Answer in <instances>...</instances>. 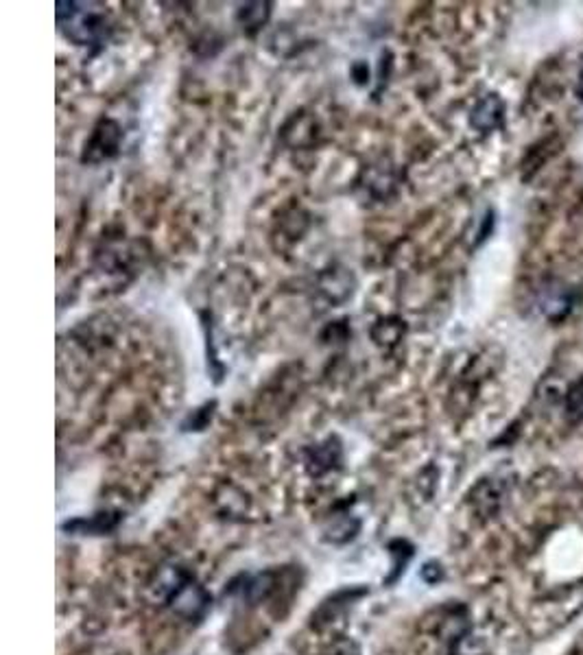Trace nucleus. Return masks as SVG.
<instances>
[{
	"label": "nucleus",
	"mask_w": 583,
	"mask_h": 655,
	"mask_svg": "<svg viewBox=\"0 0 583 655\" xmlns=\"http://www.w3.org/2000/svg\"><path fill=\"white\" fill-rule=\"evenodd\" d=\"M116 147H119V129H116L114 123H103L97 129V134L92 136L90 145H86V157L90 160H103V157H110L116 153Z\"/></svg>",
	"instance_id": "obj_4"
},
{
	"label": "nucleus",
	"mask_w": 583,
	"mask_h": 655,
	"mask_svg": "<svg viewBox=\"0 0 583 655\" xmlns=\"http://www.w3.org/2000/svg\"><path fill=\"white\" fill-rule=\"evenodd\" d=\"M341 459V451L339 446H332V441L323 443V446H317L315 451L309 452V468L312 474H323L328 470H332Z\"/></svg>",
	"instance_id": "obj_6"
},
{
	"label": "nucleus",
	"mask_w": 583,
	"mask_h": 655,
	"mask_svg": "<svg viewBox=\"0 0 583 655\" xmlns=\"http://www.w3.org/2000/svg\"><path fill=\"white\" fill-rule=\"evenodd\" d=\"M358 520L352 516H341L335 517L330 525L323 529V540L330 542V544H346L352 540L354 536L358 533Z\"/></svg>",
	"instance_id": "obj_5"
},
{
	"label": "nucleus",
	"mask_w": 583,
	"mask_h": 655,
	"mask_svg": "<svg viewBox=\"0 0 583 655\" xmlns=\"http://www.w3.org/2000/svg\"><path fill=\"white\" fill-rule=\"evenodd\" d=\"M502 116H505V105L498 94H487L472 112V125L481 131H494L502 125Z\"/></svg>",
	"instance_id": "obj_3"
},
{
	"label": "nucleus",
	"mask_w": 583,
	"mask_h": 655,
	"mask_svg": "<svg viewBox=\"0 0 583 655\" xmlns=\"http://www.w3.org/2000/svg\"><path fill=\"white\" fill-rule=\"evenodd\" d=\"M572 304H575V293L566 284L549 282L540 290V309L549 319H564L572 310Z\"/></svg>",
	"instance_id": "obj_2"
},
{
	"label": "nucleus",
	"mask_w": 583,
	"mask_h": 655,
	"mask_svg": "<svg viewBox=\"0 0 583 655\" xmlns=\"http://www.w3.org/2000/svg\"><path fill=\"white\" fill-rule=\"evenodd\" d=\"M577 94H579V99H583V71L579 72V86H577Z\"/></svg>",
	"instance_id": "obj_9"
},
{
	"label": "nucleus",
	"mask_w": 583,
	"mask_h": 655,
	"mask_svg": "<svg viewBox=\"0 0 583 655\" xmlns=\"http://www.w3.org/2000/svg\"><path fill=\"white\" fill-rule=\"evenodd\" d=\"M119 525V516L114 514H100L94 517V520H72L68 522L66 529L79 531V533H105V531H112L114 527Z\"/></svg>",
	"instance_id": "obj_7"
},
{
	"label": "nucleus",
	"mask_w": 583,
	"mask_h": 655,
	"mask_svg": "<svg viewBox=\"0 0 583 655\" xmlns=\"http://www.w3.org/2000/svg\"><path fill=\"white\" fill-rule=\"evenodd\" d=\"M168 607H171L177 616L186 618V621H199V618L208 612L210 596L204 588H201L197 581L188 577L182 585H179L177 593L171 596Z\"/></svg>",
	"instance_id": "obj_1"
},
{
	"label": "nucleus",
	"mask_w": 583,
	"mask_h": 655,
	"mask_svg": "<svg viewBox=\"0 0 583 655\" xmlns=\"http://www.w3.org/2000/svg\"><path fill=\"white\" fill-rule=\"evenodd\" d=\"M453 655H485V647L468 631H461L453 638Z\"/></svg>",
	"instance_id": "obj_8"
}]
</instances>
